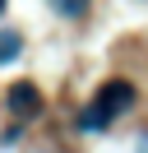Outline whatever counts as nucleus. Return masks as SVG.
Instances as JSON below:
<instances>
[{
	"mask_svg": "<svg viewBox=\"0 0 148 153\" xmlns=\"http://www.w3.org/2000/svg\"><path fill=\"white\" fill-rule=\"evenodd\" d=\"M134 84H130V79H111V84H102L97 88V97H92L88 102V111L79 116V125L88 134H97V130H107L111 121H116V116H125L130 107H134Z\"/></svg>",
	"mask_w": 148,
	"mask_h": 153,
	"instance_id": "f257e3e1",
	"label": "nucleus"
},
{
	"mask_svg": "<svg viewBox=\"0 0 148 153\" xmlns=\"http://www.w3.org/2000/svg\"><path fill=\"white\" fill-rule=\"evenodd\" d=\"M5 102H9V111H14V116H33L37 107H42V93H37L33 84H14Z\"/></svg>",
	"mask_w": 148,
	"mask_h": 153,
	"instance_id": "f03ea898",
	"label": "nucleus"
},
{
	"mask_svg": "<svg viewBox=\"0 0 148 153\" xmlns=\"http://www.w3.org/2000/svg\"><path fill=\"white\" fill-rule=\"evenodd\" d=\"M88 5H92V0H51V10L60 14V19H83Z\"/></svg>",
	"mask_w": 148,
	"mask_h": 153,
	"instance_id": "7ed1b4c3",
	"label": "nucleus"
},
{
	"mask_svg": "<svg viewBox=\"0 0 148 153\" xmlns=\"http://www.w3.org/2000/svg\"><path fill=\"white\" fill-rule=\"evenodd\" d=\"M18 47H23V37H18V33H0V60H14Z\"/></svg>",
	"mask_w": 148,
	"mask_h": 153,
	"instance_id": "20e7f679",
	"label": "nucleus"
},
{
	"mask_svg": "<svg viewBox=\"0 0 148 153\" xmlns=\"http://www.w3.org/2000/svg\"><path fill=\"white\" fill-rule=\"evenodd\" d=\"M0 14H5V0H0Z\"/></svg>",
	"mask_w": 148,
	"mask_h": 153,
	"instance_id": "39448f33",
	"label": "nucleus"
}]
</instances>
